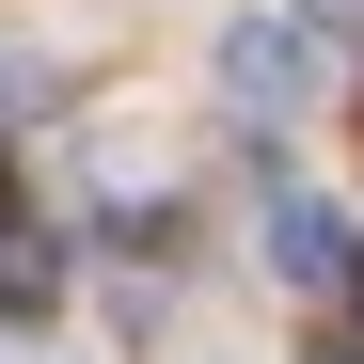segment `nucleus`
Segmentation results:
<instances>
[{
  "mask_svg": "<svg viewBox=\"0 0 364 364\" xmlns=\"http://www.w3.org/2000/svg\"><path fill=\"white\" fill-rule=\"evenodd\" d=\"M222 95L237 111H301V95H317V32H301V16H254L222 48Z\"/></svg>",
  "mask_w": 364,
  "mask_h": 364,
  "instance_id": "nucleus-1",
  "label": "nucleus"
},
{
  "mask_svg": "<svg viewBox=\"0 0 364 364\" xmlns=\"http://www.w3.org/2000/svg\"><path fill=\"white\" fill-rule=\"evenodd\" d=\"M269 269H285V285H348V222H333L317 191H269Z\"/></svg>",
  "mask_w": 364,
  "mask_h": 364,
  "instance_id": "nucleus-2",
  "label": "nucleus"
},
{
  "mask_svg": "<svg viewBox=\"0 0 364 364\" xmlns=\"http://www.w3.org/2000/svg\"><path fill=\"white\" fill-rule=\"evenodd\" d=\"M48 301H64V237L16 222V237H0V317H48Z\"/></svg>",
  "mask_w": 364,
  "mask_h": 364,
  "instance_id": "nucleus-3",
  "label": "nucleus"
},
{
  "mask_svg": "<svg viewBox=\"0 0 364 364\" xmlns=\"http://www.w3.org/2000/svg\"><path fill=\"white\" fill-rule=\"evenodd\" d=\"M16 111H32V64H16V48H0V127H16Z\"/></svg>",
  "mask_w": 364,
  "mask_h": 364,
  "instance_id": "nucleus-4",
  "label": "nucleus"
},
{
  "mask_svg": "<svg viewBox=\"0 0 364 364\" xmlns=\"http://www.w3.org/2000/svg\"><path fill=\"white\" fill-rule=\"evenodd\" d=\"M301 364H364V333H333V348H301Z\"/></svg>",
  "mask_w": 364,
  "mask_h": 364,
  "instance_id": "nucleus-5",
  "label": "nucleus"
},
{
  "mask_svg": "<svg viewBox=\"0 0 364 364\" xmlns=\"http://www.w3.org/2000/svg\"><path fill=\"white\" fill-rule=\"evenodd\" d=\"M348 317H364V237H348Z\"/></svg>",
  "mask_w": 364,
  "mask_h": 364,
  "instance_id": "nucleus-6",
  "label": "nucleus"
},
{
  "mask_svg": "<svg viewBox=\"0 0 364 364\" xmlns=\"http://www.w3.org/2000/svg\"><path fill=\"white\" fill-rule=\"evenodd\" d=\"M16 222H32V206H16V191H0V237H16Z\"/></svg>",
  "mask_w": 364,
  "mask_h": 364,
  "instance_id": "nucleus-7",
  "label": "nucleus"
}]
</instances>
